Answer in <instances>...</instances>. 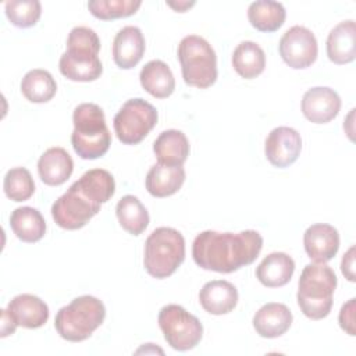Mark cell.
<instances>
[{
    "label": "cell",
    "mask_w": 356,
    "mask_h": 356,
    "mask_svg": "<svg viewBox=\"0 0 356 356\" xmlns=\"http://www.w3.org/2000/svg\"><path fill=\"white\" fill-rule=\"evenodd\" d=\"M263 248V238L254 229L241 232H200L192 245L195 263L203 270L234 273L252 264Z\"/></svg>",
    "instance_id": "6da1fadb"
},
{
    "label": "cell",
    "mask_w": 356,
    "mask_h": 356,
    "mask_svg": "<svg viewBox=\"0 0 356 356\" xmlns=\"http://www.w3.org/2000/svg\"><path fill=\"white\" fill-rule=\"evenodd\" d=\"M100 39L88 26H75L67 39V50L60 57V72L70 81L90 82L100 78L103 65L99 58Z\"/></svg>",
    "instance_id": "7a4b0ae2"
},
{
    "label": "cell",
    "mask_w": 356,
    "mask_h": 356,
    "mask_svg": "<svg viewBox=\"0 0 356 356\" xmlns=\"http://www.w3.org/2000/svg\"><path fill=\"white\" fill-rule=\"evenodd\" d=\"M72 122L71 143L81 159L95 160L107 153L111 145V134L100 106L95 103L76 106L72 114Z\"/></svg>",
    "instance_id": "3957f363"
},
{
    "label": "cell",
    "mask_w": 356,
    "mask_h": 356,
    "mask_svg": "<svg viewBox=\"0 0 356 356\" xmlns=\"http://www.w3.org/2000/svg\"><path fill=\"white\" fill-rule=\"evenodd\" d=\"M337 288V275L325 263L305 266L298 282V305L302 313L312 320L327 317L332 307V295Z\"/></svg>",
    "instance_id": "277c9868"
},
{
    "label": "cell",
    "mask_w": 356,
    "mask_h": 356,
    "mask_svg": "<svg viewBox=\"0 0 356 356\" xmlns=\"http://www.w3.org/2000/svg\"><path fill=\"white\" fill-rule=\"evenodd\" d=\"M104 317L106 307L103 302L95 296L82 295L57 312L54 327L61 338L70 342H81L102 325Z\"/></svg>",
    "instance_id": "5b68a950"
},
{
    "label": "cell",
    "mask_w": 356,
    "mask_h": 356,
    "mask_svg": "<svg viewBox=\"0 0 356 356\" xmlns=\"http://www.w3.org/2000/svg\"><path fill=\"white\" fill-rule=\"evenodd\" d=\"M185 260V239L170 227L156 228L145 242L143 264L149 275L157 280L170 277Z\"/></svg>",
    "instance_id": "8992f818"
},
{
    "label": "cell",
    "mask_w": 356,
    "mask_h": 356,
    "mask_svg": "<svg viewBox=\"0 0 356 356\" xmlns=\"http://www.w3.org/2000/svg\"><path fill=\"white\" fill-rule=\"evenodd\" d=\"M177 54L186 85L206 89L216 82L217 57L206 39L197 35L185 36L178 44Z\"/></svg>",
    "instance_id": "52a82bcc"
},
{
    "label": "cell",
    "mask_w": 356,
    "mask_h": 356,
    "mask_svg": "<svg viewBox=\"0 0 356 356\" xmlns=\"http://www.w3.org/2000/svg\"><path fill=\"white\" fill-rule=\"evenodd\" d=\"M159 327L167 343L175 350L193 349L202 339L200 320L179 305H167L159 312Z\"/></svg>",
    "instance_id": "ba28073f"
},
{
    "label": "cell",
    "mask_w": 356,
    "mask_h": 356,
    "mask_svg": "<svg viewBox=\"0 0 356 356\" xmlns=\"http://www.w3.org/2000/svg\"><path fill=\"white\" fill-rule=\"evenodd\" d=\"M113 122L120 142L124 145H138L154 128L157 110L140 97L129 99L118 110Z\"/></svg>",
    "instance_id": "9c48e42d"
},
{
    "label": "cell",
    "mask_w": 356,
    "mask_h": 356,
    "mask_svg": "<svg viewBox=\"0 0 356 356\" xmlns=\"http://www.w3.org/2000/svg\"><path fill=\"white\" fill-rule=\"evenodd\" d=\"M102 203L95 200L76 181L51 206L56 224L64 229H78L100 211Z\"/></svg>",
    "instance_id": "30bf717a"
},
{
    "label": "cell",
    "mask_w": 356,
    "mask_h": 356,
    "mask_svg": "<svg viewBox=\"0 0 356 356\" xmlns=\"http://www.w3.org/2000/svg\"><path fill=\"white\" fill-rule=\"evenodd\" d=\"M280 54L282 60L295 70L310 67L318 53V46L314 33L300 25L289 28L280 39Z\"/></svg>",
    "instance_id": "8fae6325"
},
{
    "label": "cell",
    "mask_w": 356,
    "mask_h": 356,
    "mask_svg": "<svg viewBox=\"0 0 356 356\" xmlns=\"http://www.w3.org/2000/svg\"><path fill=\"white\" fill-rule=\"evenodd\" d=\"M302 150V138L299 132L291 127L274 128L264 143L267 160L278 168H285L293 164Z\"/></svg>",
    "instance_id": "7c38bea8"
},
{
    "label": "cell",
    "mask_w": 356,
    "mask_h": 356,
    "mask_svg": "<svg viewBox=\"0 0 356 356\" xmlns=\"http://www.w3.org/2000/svg\"><path fill=\"white\" fill-rule=\"evenodd\" d=\"M341 110V97L327 86L309 89L302 99L303 115L314 124H327L334 120Z\"/></svg>",
    "instance_id": "4fadbf2b"
},
{
    "label": "cell",
    "mask_w": 356,
    "mask_h": 356,
    "mask_svg": "<svg viewBox=\"0 0 356 356\" xmlns=\"http://www.w3.org/2000/svg\"><path fill=\"white\" fill-rule=\"evenodd\" d=\"M303 245L314 263H327L339 249V234L330 224H313L303 234Z\"/></svg>",
    "instance_id": "5bb4252c"
},
{
    "label": "cell",
    "mask_w": 356,
    "mask_h": 356,
    "mask_svg": "<svg viewBox=\"0 0 356 356\" xmlns=\"http://www.w3.org/2000/svg\"><path fill=\"white\" fill-rule=\"evenodd\" d=\"M145 38L138 26H124L120 29L113 42L114 63L122 68H134L143 57Z\"/></svg>",
    "instance_id": "9a60e30c"
},
{
    "label": "cell",
    "mask_w": 356,
    "mask_h": 356,
    "mask_svg": "<svg viewBox=\"0 0 356 356\" xmlns=\"http://www.w3.org/2000/svg\"><path fill=\"white\" fill-rule=\"evenodd\" d=\"M199 302L210 314H227L232 312L238 303V291L234 284L225 280H213L202 286Z\"/></svg>",
    "instance_id": "2e32d148"
},
{
    "label": "cell",
    "mask_w": 356,
    "mask_h": 356,
    "mask_svg": "<svg viewBox=\"0 0 356 356\" xmlns=\"http://www.w3.org/2000/svg\"><path fill=\"white\" fill-rule=\"evenodd\" d=\"M7 310L17 325L24 328H39L44 325L49 318L47 305L40 298L31 293L14 296L8 302Z\"/></svg>",
    "instance_id": "e0dca14e"
},
{
    "label": "cell",
    "mask_w": 356,
    "mask_h": 356,
    "mask_svg": "<svg viewBox=\"0 0 356 356\" xmlns=\"http://www.w3.org/2000/svg\"><path fill=\"white\" fill-rule=\"evenodd\" d=\"M292 324V313L284 303H266L253 317V327L263 338H277L285 334Z\"/></svg>",
    "instance_id": "ac0fdd59"
},
{
    "label": "cell",
    "mask_w": 356,
    "mask_h": 356,
    "mask_svg": "<svg viewBox=\"0 0 356 356\" xmlns=\"http://www.w3.org/2000/svg\"><path fill=\"white\" fill-rule=\"evenodd\" d=\"M185 181L182 165H170L157 163L147 171L145 185L154 197H167L177 193Z\"/></svg>",
    "instance_id": "d6986e66"
},
{
    "label": "cell",
    "mask_w": 356,
    "mask_h": 356,
    "mask_svg": "<svg viewBox=\"0 0 356 356\" xmlns=\"http://www.w3.org/2000/svg\"><path fill=\"white\" fill-rule=\"evenodd\" d=\"M327 56L334 64H348L356 57V25L348 19L331 29L327 38Z\"/></svg>",
    "instance_id": "ffe728a7"
},
{
    "label": "cell",
    "mask_w": 356,
    "mask_h": 356,
    "mask_svg": "<svg viewBox=\"0 0 356 356\" xmlns=\"http://www.w3.org/2000/svg\"><path fill=\"white\" fill-rule=\"evenodd\" d=\"M74 161L68 152L63 147L47 149L38 161V172L40 179L50 186L64 184L72 174Z\"/></svg>",
    "instance_id": "44dd1931"
},
{
    "label": "cell",
    "mask_w": 356,
    "mask_h": 356,
    "mask_svg": "<svg viewBox=\"0 0 356 356\" xmlns=\"http://www.w3.org/2000/svg\"><path fill=\"white\" fill-rule=\"evenodd\" d=\"M295 271L293 259L284 252L267 254L256 268L257 280L267 288L286 285Z\"/></svg>",
    "instance_id": "7402d4cb"
},
{
    "label": "cell",
    "mask_w": 356,
    "mask_h": 356,
    "mask_svg": "<svg viewBox=\"0 0 356 356\" xmlns=\"http://www.w3.org/2000/svg\"><path fill=\"white\" fill-rule=\"evenodd\" d=\"M157 161L170 165H182L189 156V142L182 131H163L153 143Z\"/></svg>",
    "instance_id": "603a6c76"
},
{
    "label": "cell",
    "mask_w": 356,
    "mask_h": 356,
    "mask_svg": "<svg viewBox=\"0 0 356 356\" xmlns=\"http://www.w3.org/2000/svg\"><path fill=\"white\" fill-rule=\"evenodd\" d=\"M142 88L153 97L165 99L175 89V79L170 67L161 60H152L143 65L139 74Z\"/></svg>",
    "instance_id": "cb8c5ba5"
},
{
    "label": "cell",
    "mask_w": 356,
    "mask_h": 356,
    "mask_svg": "<svg viewBox=\"0 0 356 356\" xmlns=\"http://www.w3.org/2000/svg\"><path fill=\"white\" fill-rule=\"evenodd\" d=\"M13 232L22 242L33 243L40 241L46 232V221L39 210L31 206L15 209L10 217Z\"/></svg>",
    "instance_id": "d4e9b609"
},
{
    "label": "cell",
    "mask_w": 356,
    "mask_h": 356,
    "mask_svg": "<svg viewBox=\"0 0 356 356\" xmlns=\"http://www.w3.org/2000/svg\"><path fill=\"white\" fill-rule=\"evenodd\" d=\"M232 67L239 76L253 79L264 71L266 54L257 43L252 40L241 42L232 53Z\"/></svg>",
    "instance_id": "484cf974"
},
{
    "label": "cell",
    "mask_w": 356,
    "mask_h": 356,
    "mask_svg": "<svg viewBox=\"0 0 356 356\" xmlns=\"http://www.w3.org/2000/svg\"><path fill=\"white\" fill-rule=\"evenodd\" d=\"M286 17L284 6L273 0L253 1L248 8V19L253 28L261 32H274L282 26Z\"/></svg>",
    "instance_id": "4316f807"
},
{
    "label": "cell",
    "mask_w": 356,
    "mask_h": 356,
    "mask_svg": "<svg viewBox=\"0 0 356 356\" xmlns=\"http://www.w3.org/2000/svg\"><path fill=\"white\" fill-rule=\"evenodd\" d=\"M120 225L131 235H140L149 225V213L134 195L122 196L115 207Z\"/></svg>",
    "instance_id": "83f0119b"
},
{
    "label": "cell",
    "mask_w": 356,
    "mask_h": 356,
    "mask_svg": "<svg viewBox=\"0 0 356 356\" xmlns=\"http://www.w3.org/2000/svg\"><path fill=\"white\" fill-rule=\"evenodd\" d=\"M21 92L32 103H46L56 95L57 85L49 71L36 68L24 75Z\"/></svg>",
    "instance_id": "f1b7e54d"
},
{
    "label": "cell",
    "mask_w": 356,
    "mask_h": 356,
    "mask_svg": "<svg viewBox=\"0 0 356 356\" xmlns=\"http://www.w3.org/2000/svg\"><path fill=\"white\" fill-rule=\"evenodd\" d=\"M79 185L97 202L106 203L115 192V182L107 170L93 168L86 171L79 179Z\"/></svg>",
    "instance_id": "f546056e"
},
{
    "label": "cell",
    "mask_w": 356,
    "mask_h": 356,
    "mask_svg": "<svg viewBox=\"0 0 356 356\" xmlns=\"http://www.w3.org/2000/svg\"><path fill=\"white\" fill-rule=\"evenodd\" d=\"M140 6V0H90L88 3L90 14L104 21L129 17L135 14Z\"/></svg>",
    "instance_id": "4dcf8cb0"
},
{
    "label": "cell",
    "mask_w": 356,
    "mask_h": 356,
    "mask_svg": "<svg viewBox=\"0 0 356 356\" xmlns=\"http://www.w3.org/2000/svg\"><path fill=\"white\" fill-rule=\"evenodd\" d=\"M4 193L14 202L28 200L35 192V182L31 172L24 167H15L7 171L4 177Z\"/></svg>",
    "instance_id": "1f68e13d"
},
{
    "label": "cell",
    "mask_w": 356,
    "mask_h": 356,
    "mask_svg": "<svg viewBox=\"0 0 356 356\" xmlns=\"http://www.w3.org/2000/svg\"><path fill=\"white\" fill-rule=\"evenodd\" d=\"M8 21L18 28L33 26L42 14V6L38 0H11L4 4Z\"/></svg>",
    "instance_id": "d6a6232c"
},
{
    "label": "cell",
    "mask_w": 356,
    "mask_h": 356,
    "mask_svg": "<svg viewBox=\"0 0 356 356\" xmlns=\"http://www.w3.org/2000/svg\"><path fill=\"white\" fill-rule=\"evenodd\" d=\"M355 303H356L355 298L349 299V302H346L341 307L339 317H338L341 328L349 335H355Z\"/></svg>",
    "instance_id": "836d02e7"
},
{
    "label": "cell",
    "mask_w": 356,
    "mask_h": 356,
    "mask_svg": "<svg viewBox=\"0 0 356 356\" xmlns=\"http://www.w3.org/2000/svg\"><path fill=\"white\" fill-rule=\"evenodd\" d=\"M341 270L342 274L345 275V278H348L349 281H355V246H352L342 257V263H341Z\"/></svg>",
    "instance_id": "e575fe53"
},
{
    "label": "cell",
    "mask_w": 356,
    "mask_h": 356,
    "mask_svg": "<svg viewBox=\"0 0 356 356\" xmlns=\"http://www.w3.org/2000/svg\"><path fill=\"white\" fill-rule=\"evenodd\" d=\"M17 328V323L14 321V318L10 316L8 310L7 309H3L1 310V338L10 335V334H14Z\"/></svg>",
    "instance_id": "d590c367"
},
{
    "label": "cell",
    "mask_w": 356,
    "mask_h": 356,
    "mask_svg": "<svg viewBox=\"0 0 356 356\" xmlns=\"http://www.w3.org/2000/svg\"><path fill=\"white\" fill-rule=\"evenodd\" d=\"M170 7H172L175 11H178V13H184L186 8H189V7H192L193 4H195V1H191V3H188V1H178V3H167Z\"/></svg>",
    "instance_id": "8d00e7d4"
}]
</instances>
